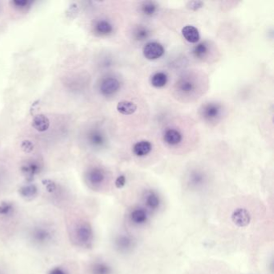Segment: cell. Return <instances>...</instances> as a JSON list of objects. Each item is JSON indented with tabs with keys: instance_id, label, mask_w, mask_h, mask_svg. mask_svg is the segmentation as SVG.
I'll use <instances>...</instances> for the list:
<instances>
[{
	"instance_id": "cell-1",
	"label": "cell",
	"mask_w": 274,
	"mask_h": 274,
	"mask_svg": "<svg viewBox=\"0 0 274 274\" xmlns=\"http://www.w3.org/2000/svg\"><path fill=\"white\" fill-rule=\"evenodd\" d=\"M56 233L52 227L46 224H37L29 231V239L34 245L45 247L54 240Z\"/></svg>"
},
{
	"instance_id": "cell-2",
	"label": "cell",
	"mask_w": 274,
	"mask_h": 274,
	"mask_svg": "<svg viewBox=\"0 0 274 274\" xmlns=\"http://www.w3.org/2000/svg\"><path fill=\"white\" fill-rule=\"evenodd\" d=\"M72 234L73 240L77 245L83 248H89L94 242V229L91 224L86 221H81L75 224Z\"/></svg>"
},
{
	"instance_id": "cell-3",
	"label": "cell",
	"mask_w": 274,
	"mask_h": 274,
	"mask_svg": "<svg viewBox=\"0 0 274 274\" xmlns=\"http://www.w3.org/2000/svg\"><path fill=\"white\" fill-rule=\"evenodd\" d=\"M223 112L222 104L217 103H208L203 104L200 108V114L205 122L215 123L222 118Z\"/></svg>"
},
{
	"instance_id": "cell-4",
	"label": "cell",
	"mask_w": 274,
	"mask_h": 274,
	"mask_svg": "<svg viewBox=\"0 0 274 274\" xmlns=\"http://www.w3.org/2000/svg\"><path fill=\"white\" fill-rule=\"evenodd\" d=\"M43 165L36 159H29L23 163L20 171L27 180L32 181L41 172Z\"/></svg>"
},
{
	"instance_id": "cell-5",
	"label": "cell",
	"mask_w": 274,
	"mask_h": 274,
	"mask_svg": "<svg viewBox=\"0 0 274 274\" xmlns=\"http://www.w3.org/2000/svg\"><path fill=\"white\" fill-rule=\"evenodd\" d=\"M165 50L161 44L158 42H148L142 48V54L149 61H155L163 57Z\"/></svg>"
},
{
	"instance_id": "cell-6",
	"label": "cell",
	"mask_w": 274,
	"mask_h": 274,
	"mask_svg": "<svg viewBox=\"0 0 274 274\" xmlns=\"http://www.w3.org/2000/svg\"><path fill=\"white\" fill-rule=\"evenodd\" d=\"M121 88V83L118 79L113 76H108L104 78L100 85L101 94L103 96L111 97L117 94Z\"/></svg>"
},
{
	"instance_id": "cell-7",
	"label": "cell",
	"mask_w": 274,
	"mask_h": 274,
	"mask_svg": "<svg viewBox=\"0 0 274 274\" xmlns=\"http://www.w3.org/2000/svg\"><path fill=\"white\" fill-rule=\"evenodd\" d=\"M88 143L95 149H102L106 145V136L98 129H92L87 134Z\"/></svg>"
},
{
	"instance_id": "cell-8",
	"label": "cell",
	"mask_w": 274,
	"mask_h": 274,
	"mask_svg": "<svg viewBox=\"0 0 274 274\" xmlns=\"http://www.w3.org/2000/svg\"><path fill=\"white\" fill-rule=\"evenodd\" d=\"M206 182H207V176L201 171H192L187 177V184L191 189H200L205 185Z\"/></svg>"
},
{
	"instance_id": "cell-9",
	"label": "cell",
	"mask_w": 274,
	"mask_h": 274,
	"mask_svg": "<svg viewBox=\"0 0 274 274\" xmlns=\"http://www.w3.org/2000/svg\"><path fill=\"white\" fill-rule=\"evenodd\" d=\"M105 179V173L100 168H93L88 171L86 174V180L92 187H99L104 183Z\"/></svg>"
},
{
	"instance_id": "cell-10",
	"label": "cell",
	"mask_w": 274,
	"mask_h": 274,
	"mask_svg": "<svg viewBox=\"0 0 274 274\" xmlns=\"http://www.w3.org/2000/svg\"><path fill=\"white\" fill-rule=\"evenodd\" d=\"M114 244L120 252H128L135 248V240L131 236L122 234L116 237Z\"/></svg>"
},
{
	"instance_id": "cell-11",
	"label": "cell",
	"mask_w": 274,
	"mask_h": 274,
	"mask_svg": "<svg viewBox=\"0 0 274 274\" xmlns=\"http://www.w3.org/2000/svg\"><path fill=\"white\" fill-rule=\"evenodd\" d=\"M177 90L184 96L192 95L196 91V82L191 77H181L176 83Z\"/></svg>"
},
{
	"instance_id": "cell-12",
	"label": "cell",
	"mask_w": 274,
	"mask_h": 274,
	"mask_svg": "<svg viewBox=\"0 0 274 274\" xmlns=\"http://www.w3.org/2000/svg\"><path fill=\"white\" fill-rule=\"evenodd\" d=\"M232 220L237 226L246 227L251 221L250 213L244 208H237L233 211Z\"/></svg>"
},
{
	"instance_id": "cell-13",
	"label": "cell",
	"mask_w": 274,
	"mask_h": 274,
	"mask_svg": "<svg viewBox=\"0 0 274 274\" xmlns=\"http://www.w3.org/2000/svg\"><path fill=\"white\" fill-rule=\"evenodd\" d=\"M183 139L179 131L174 129H168L163 134V140L169 146H176Z\"/></svg>"
},
{
	"instance_id": "cell-14",
	"label": "cell",
	"mask_w": 274,
	"mask_h": 274,
	"mask_svg": "<svg viewBox=\"0 0 274 274\" xmlns=\"http://www.w3.org/2000/svg\"><path fill=\"white\" fill-rule=\"evenodd\" d=\"M144 202L146 207L151 211H155L160 206V198L159 195L154 191H147L144 195Z\"/></svg>"
},
{
	"instance_id": "cell-15",
	"label": "cell",
	"mask_w": 274,
	"mask_h": 274,
	"mask_svg": "<svg viewBox=\"0 0 274 274\" xmlns=\"http://www.w3.org/2000/svg\"><path fill=\"white\" fill-rule=\"evenodd\" d=\"M182 35L187 42L196 44L200 40V35L198 29L192 25H187L182 29Z\"/></svg>"
},
{
	"instance_id": "cell-16",
	"label": "cell",
	"mask_w": 274,
	"mask_h": 274,
	"mask_svg": "<svg viewBox=\"0 0 274 274\" xmlns=\"http://www.w3.org/2000/svg\"><path fill=\"white\" fill-rule=\"evenodd\" d=\"M151 150H152V144L146 140L137 141L133 146V153L137 157L146 156L150 154Z\"/></svg>"
},
{
	"instance_id": "cell-17",
	"label": "cell",
	"mask_w": 274,
	"mask_h": 274,
	"mask_svg": "<svg viewBox=\"0 0 274 274\" xmlns=\"http://www.w3.org/2000/svg\"><path fill=\"white\" fill-rule=\"evenodd\" d=\"M130 218H131V220L134 224H137V225H141V224L146 223V221L148 220V213L145 209L137 207V208H135L133 211H131Z\"/></svg>"
},
{
	"instance_id": "cell-18",
	"label": "cell",
	"mask_w": 274,
	"mask_h": 274,
	"mask_svg": "<svg viewBox=\"0 0 274 274\" xmlns=\"http://www.w3.org/2000/svg\"><path fill=\"white\" fill-rule=\"evenodd\" d=\"M94 31L98 35H110L113 31V27L111 23L105 20H98L94 26Z\"/></svg>"
},
{
	"instance_id": "cell-19",
	"label": "cell",
	"mask_w": 274,
	"mask_h": 274,
	"mask_svg": "<svg viewBox=\"0 0 274 274\" xmlns=\"http://www.w3.org/2000/svg\"><path fill=\"white\" fill-rule=\"evenodd\" d=\"M38 192H39L38 187L33 183L25 184V185L20 187L19 189L20 196L27 200H31L35 198V196H37Z\"/></svg>"
},
{
	"instance_id": "cell-20",
	"label": "cell",
	"mask_w": 274,
	"mask_h": 274,
	"mask_svg": "<svg viewBox=\"0 0 274 274\" xmlns=\"http://www.w3.org/2000/svg\"><path fill=\"white\" fill-rule=\"evenodd\" d=\"M90 273L91 274H112L111 266L106 262L102 261H94L90 266Z\"/></svg>"
},
{
	"instance_id": "cell-21",
	"label": "cell",
	"mask_w": 274,
	"mask_h": 274,
	"mask_svg": "<svg viewBox=\"0 0 274 274\" xmlns=\"http://www.w3.org/2000/svg\"><path fill=\"white\" fill-rule=\"evenodd\" d=\"M33 126L39 132H45L50 126V121L44 114H39L33 118Z\"/></svg>"
},
{
	"instance_id": "cell-22",
	"label": "cell",
	"mask_w": 274,
	"mask_h": 274,
	"mask_svg": "<svg viewBox=\"0 0 274 274\" xmlns=\"http://www.w3.org/2000/svg\"><path fill=\"white\" fill-rule=\"evenodd\" d=\"M158 5L154 1H144L141 2L139 7V11L141 15L146 17H151L156 14L158 11Z\"/></svg>"
},
{
	"instance_id": "cell-23",
	"label": "cell",
	"mask_w": 274,
	"mask_h": 274,
	"mask_svg": "<svg viewBox=\"0 0 274 274\" xmlns=\"http://www.w3.org/2000/svg\"><path fill=\"white\" fill-rule=\"evenodd\" d=\"M137 104L131 103V102H128V101H122L117 104L118 111L123 115L133 114L137 110Z\"/></svg>"
},
{
	"instance_id": "cell-24",
	"label": "cell",
	"mask_w": 274,
	"mask_h": 274,
	"mask_svg": "<svg viewBox=\"0 0 274 274\" xmlns=\"http://www.w3.org/2000/svg\"><path fill=\"white\" fill-rule=\"evenodd\" d=\"M193 57L196 59L204 60L207 57L209 53V46L207 42H202L192 48Z\"/></svg>"
},
{
	"instance_id": "cell-25",
	"label": "cell",
	"mask_w": 274,
	"mask_h": 274,
	"mask_svg": "<svg viewBox=\"0 0 274 274\" xmlns=\"http://www.w3.org/2000/svg\"><path fill=\"white\" fill-rule=\"evenodd\" d=\"M132 35L135 40L139 42L144 41L150 37V31L143 25H137L133 29Z\"/></svg>"
},
{
	"instance_id": "cell-26",
	"label": "cell",
	"mask_w": 274,
	"mask_h": 274,
	"mask_svg": "<svg viewBox=\"0 0 274 274\" xmlns=\"http://www.w3.org/2000/svg\"><path fill=\"white\" fill-rule=\"evenodd\" d=\"M15 204L11 201H1L0 202V217L9 218L15 213Z\"/></svg>"
},
{
	"instance_id": "cell-27",
	"label": "cell",
	"mask_w": 274,
	"mask_h": 274,
	"mask_svg": "<svg viewBox=\"0 0 274 274\" xmlns=\"http://www.w3.org/2000/svg\"><path fill=\"white\" fill-rule=\"evenodd\" d=\"M168 81V75L165 72H155V74L151 76L150 79V83L152 86L155 88H163L167 85Z\"/></svg>"
},
{
	"instance_id": "cell-28",
	"label": "cell",
	"mask_w": 274,
	"mask_h": 274,
	"mask_svg": "<svg viewBox=\"0 0 274 274\" xmlns=\"http://www.w3.org/2000/svg\"><path fill=\"white\" fill-rule=\"evenodd\" d=\"M43 185L45 187L46 191L50 194H56L58 192L59 187L57 185V183L52 179H44L42 182Z\"/></svg>"
},
{
	"instance_id": "cell-29",
	"label": "cell",
	"mask_w": 274,
	"mask_h": 274,
	"mask_svg": "<svg viewBox=\"0 0 274 274\" xmlns=\"http://www.w3.org/2000/svg\"><path fill=\"white\" fill-rule=\"evenodd\" d=\"M14 6H15L16 8L21 9H26L28 7H30L33 2L32 1H29V0H15L12 2Z\"/></svg>"
},
{
	"instance_id": "cell-30",
	"label": "cell",
	"mask_w": 274,
	"mask_h": 274,
	"mask_svg": "<svg viewBox=\"0 0 274 274\" xmlns=\"http://www.w3.org/2000/svg\"><path fill=\"white\" fill-rule=\"evenodd\" d=\"M204 6V2L202 1H191V2H187V8L192 11H197L199 9Z\"/></svg>"
},
{
	"instance_id": "cell-31",
	"label": "cell",
	"mask_w": 274,
	"mask_h": 274,
	"mask_svg": "<svg viewBox=\"0 0 274 274\" xmlns=\"http://www.w3.org/2000/svg\"><path fill=\"white\" fill-rule=\"evenodd\" d=\"M21 148L25 153H31L34 150V145L32 141L26 140L21 144Z\"/></svg>"
},
{
	"instance_id": "cell-32",
	"label": "cell",
	"mask_w": 274,
	"mask_h": 274,
	"mask_svg": "<svg viewBox=\"0 0 274 274\" xmlns=\"http://www.w3.org/2000/svg\"><path fill=\"white\" fill-rule=\"evenodd\" d=\"M126 178L125 175H120L116 178L115 186L117 188H122L126 185Z\"/></svg>"
},
{
	"instance_id": "cell-33",
	"label": "cell",
	"mask_w": 274,
	"mask_h": 274,
	"mask_svg": "<svg viewBox=\"0 0 274 274\" xmlns=\"http://www.w3.org/2000/svg\"><path fill=\"white\" fill-rule=\"evenodd\" d=\"M48 274H68L65 269L60 266L52 268L51 269L50 271L48 272Z\"/></svg>"
},
{
	"instance_id": "cell-34",
	"label": "cell",
	"mask_w": 274,
	"mask_h": 274,
	"mask_svg": "<svg viewBox=\"0 0 274 274\" xmlns=\"http://www.w3.org/2000/svg\"></svg>"
}]
</instances>
